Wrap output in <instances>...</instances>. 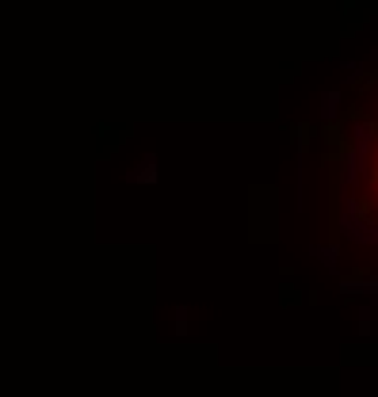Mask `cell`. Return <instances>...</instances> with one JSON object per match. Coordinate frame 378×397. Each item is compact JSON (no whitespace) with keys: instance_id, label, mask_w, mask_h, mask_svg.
Instances as JSON below:
<instances>
[{"instance_id":"1","label":"cell","mask_w":378,"mask_h":397,"mask_svg":"<svg viewBox=\"0 0 378 397\" xmlns=\"http://www.w3.org/2000/svg\"><path fill=\"white\" fill-rule=\"evenodd\" d=\"M374 180H378V164H374Z\"/></svg>"}]
</instances>
